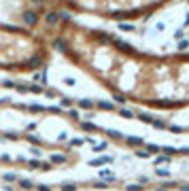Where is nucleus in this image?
I'll return each instance as SVG.
<instances>
[{"label":"nucleus","instance_id":"dca6fc26","mask_svg":"<svg viewBox=\"0 0 189 191\" xmlns=\"http://www.w3.org/2000/svg\"><path fill=\"white\" fill-rule=\"evenodd\" d=\"M153 128H157V130H164V128H166V123H164L162 119H153Z\"/></svg>","mask_w":189,"mask_h":191},{"label":"nucleus","instance_id":"a211bd4d","mask_svg":"<svg viewBox=\"0 0 189 191\" xmlns=\"http://www.w3.org/2000/svg\"><path fill=\"white\" fill-rule=\"evenodd\" d=\"M168 161H170V157H168V155H162V157L155 159V166H159V164H168Z\"/></svg>","mask_w":189,"mask_h":191},{"label":"nucleus","instance_id":"e433bc0d","mask_svg":"<svg viewBox=\"0 0 189 191\" xmlns=\"http://www.w3.org/2000/svg\"><path fill=\"white\" fill-rule=\"evenodd\" d=\"M104 146H106V142H100V144H96V151H102Z\"/></svg>","mask_w":189,"mask_h":191},{"label":"nucleus","instance_id":"7c9ffc66","mask_svg":"<svg viewBox=\"0 0 189 191\" xmlns=\"http://www.w3.org/2000/svg\"><path fill=\"white\" fill-rule=\"evenodd\" d=\"M62 104H64V106H70V104H72V100H70V98H64V100H62Z\"/></svg>","mask_w":189,"mask_h":191},{"label":"nucleus","instance_id":"9d476101","mask_svg":"<svg viewBox=\"0 0 189 191\" xmlns=\"http://www.w3.org/2000/svg\"><path fill=\"white\" fill-rule=\"evenodd\" d=\"M138 119L144 121V123H153V117H151L149 113H138Z\"/></svg>","mask_w":189,"mask_h":191},{"label":"nucleus","instance_id":"c9c22d12","mask_svg":"<svg viewBox=\"0 0 189 191\" xmlns=\"http://www.w3.org/2000/svg\"><path fill=\"white\" fill-rule=\"evenodd\" d=\"M30 110H36V113H38V110H43V106H38V104H34V106H30Z\"/></svg>","mask_w":189,"mask_h":191},{"label":"nucleus","instance_id":"6ab92c4d","mask_svg":"<svg viewBox=\"0 0 189 191\" xmlns=\"http://www.w3.org/2000/svg\"><path fill=\"white\" fill-rule=\"evenodd\" d=\"M147 153H159V146L157 144H147Z\"/></svg>","mask_w":189,"mask_h":191},{"label":"nucleus","instance_id":"4c0bfd02","mask_svg":"<svg viewBox=\"0 0 189 191\" xmlns=\"http://www.w3.org/2000/svg\"><path fill=\"white\" fill-rule=\"evenodd\" d=\"M181 191H189V185H183V187H181Z\"/></svg>","mask_w":189,"mask_h":191},{"label":"nucleus","instance_id":"4468645a","mask_svg":"<svg viewBox=\"0 0 189 191\" xmlns=\"http://www.w3.org/2000/svg\"><path fill=\"white\" fill-rule=\"evenodd\" d=\"M62 191H77V185H75V183H64V185H62Z\"/></svg>","mask_w":189,"mask_h":191},{"label":"nucleus","instance_id":"4be33fe9","mask_svg":"<svg viewBox=\"0 0 189 191\" xmlns=\"http://www.w3.org/2000/svg\"><path fill=\"white\" fill-rule=\"evenodd\" d=\"M113 98H115V102H119V104H123V102H125V96H123V94H115Z\"/></svg>","mask_w":189,"mask_h":191},{"label":"nucleus","instance_id":"f3484780","mask_svg":"<svg viewBox=\"0 0 189 191\" xmlns=\"http://www.w3.org/2000/svg\"><path fill=\"white\" fill-rule=\"evenodd\" d=\"M106 134H108V136H113V138H123V134H121V132H117V130H106Z\"/></svg>","mask_w":189,"mask_h":191},{"label":"nucleus","instance_id":"c85d7f7f","mask_svg":"<svg viewBox=\"0 0 189 191\" xmlns=\"http://www.w3.org/2000/svg\"><path fill=\"white\" fill-rule=\"evenodd\" d=\"M189 47V41H181L179 43V49H187Z\"/></svg>","mask_w":189,"mask_h":191},{"label":"nucleus","instance_id":"f704fd0d","mask_svg":"<svg viewBox=\"0 0 189 191\" xmlns=\"http://www.w3.org/2000/svg\"><path fill=\"white\" fill-rule=\"evenodd\" d=\"M174 36H176V38H183L185 34H183V30H176V32H174Z\"/></svg>","mask_w":189,"mask_h":191},{"label":"nucleus","instance_id":"ddd939ff","mask_svg":"<svg viewBox=\"0 0 189 191\" xmlns=\"http://www.w3.org/2000/svg\"><path fill=\"white\" fill-rule=\"evenodd\" d=\"M119 30H123V32H132V30H134V23H119Z\"/></svg>","mask_w":189,"mask_h":191},{"label":"nucleus","instance_id":"423d86ee","mask_svg":"<svg viewBox=\"0 0 189 191\" xmlns=\"http://www.w3.org/2000/svg\"><path fill=\"white\" fill-rule=\"evenodd\" d=\"M64 161H66V155H62V153L51 155V164H64Z\"/></svg>","mask_w":189,"mask_h":191},{"label":"nucleus","instance_id":"2eb2a0df","mask_svg":"<svg viewBox=\"0 0 189 191\" xmlns=\"http://www.w3.org/2000/svg\"><path fill=\"white\" fill-rule=\"evenodd\" d=\"M81 128H83L85 132H94V130H96L94 123H87V121H83V123H81Z\"/></svg>","mask_w":189,"mask_h":191},{"label":"nucleus","instance_id":"393cba45","mask_svg":"<svg viewBox=\"0 0 189 191\" xmlns=\"http://www.w3.org/2000/svg\"><path fill=\"white\" fill-rule=\"evenodd\" d=\"M136 155H138V157H142V159H147V157H149V153H147V151H136Z\"/></svg>","mask_w":189,"mask_h":191},{"label":"nucleus","instance_id":"f257e3e1","mask_svg":"<svg viewBox=\"0 0 189 191\" xmlns=\"http://www.w3.org/2000/svg\"><path fill=\"white\" fill-rule=\"evenodd\" d=\"M21 17H24V23H26V26H36V21H38L36 11H26Z\"/></svg>","mask_w":189,"mask_h":191},{"label":"nucleus","instance_id":"f03ea898","mask_svg":"<svg viewBox=\"0 0 189 191\" xmlns=\"http://www.w3.org/2000/svg\"><path fill=\"white\" fill-rule=\"evenodd\" d=\"M57 19H60V13H55V11H49L47 15H45V21H47L49 26H53V23H57Z\"/></svg>","mask_w":189,"mask_h":191},{"label":"nucleus","instance_id":"39448f33","mask_svg":"<svg viewBox=\"0 0 189 191\" xmlns=\"http://www.w3.org/2000/svg\"><path fill=\"white\" fill-rule=\"evenodd\" d=\"M115 45H117V47L121 49V51H128V53H132V51H134V49L130 47V45H128V43H123V41H119V38H117V41H115Z\"/></svg>","mask_w":189,"mask_h":191},{"label":"nucleus","instance_id":"5701e85b","mask_svg":"<svg viewBox=\"0 0 189 191\" xmlns=\"http://www.w3.org/2000/svg\"><path fill=\"white\" fill-rule=\"evenodd\" d=\"M119 115H123V117H134V113H132V110H128V108H121V110H119Z\"/></svg>","mask_w":189,"mask_h":191},{"label":"nucleus","instance_id":"412c9836","mask_svg":"<svg viewBox=\"0 0 189 191\" xmlns=\"http://www.w3.org/2000/svg\"><path fill=\"white\" fill-rule=\"evenodd\" d=\"M53 45H55V47L60 49V51H66V45H64V41H60V38H57V41H55Z\"/></svg>","mask_w":189,"mask_h":191},{"label":"nucleus","instance_id":"20e7f679","mask_svg":"<svg viewBox=\"0 0 189 191\" xmlns=\"http://www.w3.org/2000/svg\"><path fill=\"white\" fill-rule=\"evenodd\" d=\"M128 144H132V146H142V144H144V140H142V138H138V136H128Z\"/></svg>","mask_w":189,"mask_h":191},{"label":"nucleus","instance_id":"a878e982","mask_svg":"<svg viewBox=\"0 0 189 191\" xmlns=\"http://www.w3.org/2000/svg\"><path fill=\"white\" fill-rule=\"evenodd\" d=\"M125 189L128 191H140V185H128Z\"/></svg>","mask_w":189,"mask_h":191},{"label":"nucleus","instance_id":"b1692460","mask_svg":"<svg viewBox=\"0 0 189 191\" xmlns=\"http://www.w3.org/2000/svg\"><path fill=\"white\" fill-rule=\"evenodd\" d=\"M30 64H32V66H41V64H43V59H41V57H32V59H30Z\"/></svg>","mask_w":189,"mask_h":191},{"label":"nucleus","instance_id":"bb28decb","mask_svg":"<svg viewBox=\"0 0 189 191\" xmlns=\"http://www.w3.org/2000/svg\"><path fill=\"white\" fill-rule=\"evenodd\" d=\"M28 89H30V92H34V94H41V92H43L38 85H32V87H28Z\"/></svg>","mask_w":189,"mask_h":191},{"label":"nucleus","instance_id":"0eeeda50","mask_svg":"<svg viewBox=\"0 0 189 191\" xmlns=\"http://www.w3.org/2000/svg\"><path fill=\"white\" fill-rule=\"evenodd\" d=\"M100 178H104V181H115V174H111V170H100Z\"/></svg>","mask_w":189,"mask_h":191},{"label":"nucleus","instance_id":"f8f14e48","mask_svg":"<svg viewBox=\"0 0 189 191\" xmlns=\"http://www.w3.org/2000/svg\"><path fill=\"white\" fill-rule=\"evenodd\" d=\"M19 187L21 189H34V183L32 181H19Z\"/></svg>","mask_w":189,"mask_h":191},{"label":"nucleus","instance_id":"72a5a7b5","mask_svg":"<svg viewBox=\"0 0 189 191\" xmlns=\"http://www.w3.org/2000/svg\"><path fill=\"white\" fill-rule=\"evenodd\" d=\"M60 17H62V19H66V21H70V13H62Z\"/></svg>","mask_w":189,"mask_h":191},{"label":"nucleus","instance_id":"9b49d317","mask_svg":"<svg viewBox=\"0 0 189 191\" xmlns=\"http://www.w3.org/2000/svg\"><path fill=\"white\" fill-rule=\"evenodd\" d=\"M79 106H81V108H92V106H94V102H92V100H87V98H83V100H79Z\"/></svg>","mask_w":189,"mask_h":191},{"label":"nucleus","instance_id":"2f4dec72","mask_svg":"<svg viewBox=\"0 0 189 191\" xmlns=\"http://www.w3.org/2000/svg\"><path fill=\"white\" fill-rule=\"evenodd\" d=\"M164 151H166V153H176V149H174V146H164Z\"/></svg>","mask_w":189,"mask_h":191},{"label":"nucleus","instance_id":"473e14b6","mask_svg":"<svg viewBox=\"0 0 189 191\" xmlns=\"http://www.w3.org/2000/svg\"><path fill=\"white\" fill-rule=\"evenodd\" d=\"M79 144H83V140H81V138H75V140H72V146H79Z\"/></svg>","mask_w":189,"mask_h":191},{"label":"nucleus","instance_id":"c756f323","mask_svg":"<svg viewBox=\"0 0 189 191\" xmlns=\"http://www.w3.org/2000/svg\"><path fill=\"white\" fill-rule=\"evenodd\" d=\"M36 189H38V191H51V187H49V185H38Z\"/></svg>","mask_w":189,"mask_h":191},{"label":"nucleus","instance_id":"6e6552de","mask_svg":"<svg viewBox=\"0 0 189 191\" xmlns=\"http://www.w3.org/2000/svg\"><path fill=\"white\" fill-rule=\"evenodd\" d=\"M98 104H100V108H104V110H113V108H115V104H111L108 100H100Z\"/></svg>","mask_w":189,"mask_h":191},{"label":"nucleus","instance_id":"7ed1b4c3","mask_svg":"<svg viewBox=\"0 0 189 191\" xmlns=\"http://www.w3.org/2000/svg\"><path fill=\"white\" fill-rule=\"evenodd\" d=\"M111 161H113V157L106 155V157H100V159H92L89 166H102V164H111Z\"/></svg>","mask_w":189,"mask_h":191},{"label":"nucleus","instance_id":"1a4fd4ad","mask_svg":"<svg viewBox=\"0 0 189 191\" xmlns=\"http://www.w3.org/2000/svg\"><path fill=\"white\" fill-rule=\"evenodd\" d=\"M28 164H30V168H45V170L49 168V164H41V161H36V159H30Z\"/></svg>","mask_w":189,"mask_h":191},{"label":"nucleus","instance_id":"58836bf2","mask_svg":"<svg viewBox=\"0 0 189 191\" xmlns=\"http://www.w3.org/2000/svg\"><path fill=\"white\" fill-rule=\"evenodd\" d=\"M155 191H166V189H155Z\"/></svg>","mask_w":189,"mask_h":191},{"label":"nucleus","instance_id":"cd10ccee","mask_svg":"<svg viewBox=\"0 0 189 191\" xmlns=\"http://www.w3.org/2000/svg\"><path fill=\"white\" fill-rule=\"evenodd\" d=\"M4 181H17L15 174H4Z\"/></svg>","mask_w":189,"mask_h":191},{"label":"nucleus","instance_id":"aec40b11","mask_svg":"<svg viewBox=\"0 0 189 191\" xmlns=\"http://www.w3.org/2000/svg\"><path fill=\"white\" fill-rule=\"evenodd\" d=\"M157 176H162V178H166V176H170V172H168L166 168H157Z\"/></svg>","mask_w":189,"mask_h":191}]
</instances>
